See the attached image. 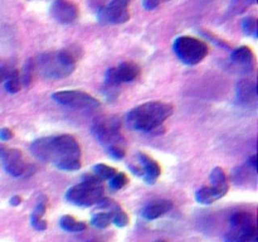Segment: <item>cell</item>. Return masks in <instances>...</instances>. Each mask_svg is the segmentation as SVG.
Masks as SVG:
<instances>
[{
    "label": "cell",
    "mask_w": 258,
    "mask_h": 242,
    "mask_svg": "<svg viewBox=\"0 0 258 242\" xmlns=\"http://www.w3.org/2000/svg\"><path fill=\"white\" fill-rule=\"evenodd\" d=\"M30 152L39 160L53 163L62 171H78L82 167L81 145L69 134L37 139L30 145Z\"/></svg>",
    "instance_id": "cell-1"
},
{
    "label": "cell",
    "mask_w": 258,
    "mask_h": 242,
    "mask_svg": "<svg viewBox=\"0 0 258 242\" xmlns=\"http://www.w3.org/2000/svg\"><path fill=\"white\" fill-rule=\"evenodd\" d=\"M174 109L170 104L161 101H150L138 105L126 115V121L133 130L151 133L159 130L164 121L171 116Z\"/></svg>",
    "instance_id": "cell-2"
},
{
    "label": "cell",
    "mask_w": 258,
    "mask_h": 242,
    "mask_svg": "<svg viewBox=\"0 0 258 242\" xmlns=\"http://www.w3.org/2000/svg\"><path fill=\"white\" fill-rule=\"evenodd\" d=\"M77 59V54L72 49L43 53L34 59L35 72L47 80H61L72 75Z\"/></svg>",
    "instance_id": "cell-3"
},
{
    "label": "cell",
    "mask_w": 258,
    "mask_h": 242,
    "mask_svg": "<svg viewBox=\"0 0 258 242\" xmlns=\"http://www.w3.org/2000/svg\"><path fill=\"white\" fill-rule=\"evenodd\" d=\"M104 181L92 174H86L82 177L80 184L71 187L67 191L66 200L75 206L91 207L97 205L104 198Z\"/></svg>",
    "instance_id": "cell-4"
},
{
    "label": "cell",
    "mask_w": 258,
    "mask_h": 242,
    "mask_svg": "<svg viewBox=\"0 0 258 242\" xmlns=\"http://www.w3.org/2000/svg\"><path fill=\"white\" fill-rule=\"evenodd\" d=\"M92 134L101 145L107 149L125 148V138L121 133L119 119L114 116H100L92 124Z\"/></svg>",
    "instance_id": "cell-5"
},
{
    "label": "cell",
    "mask_w": 258,
    "mask_h": 242,
    "mask_svg": "<svg viewBox=\"0 0 258 242\" xmlns=\"http://www.w3.org/2000/svg\"><path fill=\"white\" fill-rule=\"evenodd\" d=\"M173 48L176 57L188 66L200 63L209 53V47L204 40L190 35H181L176 38Z\"/></svg>",
    "instance_id": "cell-6"
},
{
    "label": "cell",
    "mask_w": 258,
    "mask_h": 242,
    "mask_svg": "<svg viewBox=\"0 0 258 242\" xmlns=\"http://www.w3.org/2000/svg\"><path fill=\"white\" fill-rule=\"evenodd\" d=\"M0 158L3 160L4 169L13 177H29L34 174L35 167L27 163L20 150L0 147Z\"/></svg>",
    "instance_id": "cell-7"
},
{
    "label": "cell",
    "mask_w": 258,
    "mask_h": 242,
    "mask_svg": "<svg viewBox=\"0 0 258 242\" xmlns=\"http://www.w3.org/2000/svg\"><path fill=\"white\" fill-rule=\"evenodd\" d=\"M53 100L59 105L76 110H91L100 106V102L92 95L83 91L66 90L53 93Z\"/></svg>",
    "instance_id": "cell-8"
},
{
    "label": "cell",
    "mask_w": 258,
    "mask_h": 242,
    "mask_svg": "<svg viewBox=\"0 0 258 242\" xmlns=\"http://www.w3.org/2000/svg\"><path fill=\"white\" fill-rule=\"evenodd\" d=\"M131 0H110L106 6L97 10V19L101 24H124L130 19L129 5Z\"/></svg>",
    "instance_id": "cell-9"
},
{
    "label": "cell",
    "mask_w": 258,
    "mask_h": 242,
    "mask_svg": "<svg viewBox=\"0 0 258 242\" xmlns=\"http://www.w3.org/2000/svg\"><path fill=\"white\" fill-rule=\"evenodd\" d=\"M51 14L61 24H72L80 15V8L72 0H54L51 5Z\"/></svg>",
    "instance_id": "cell-10"
},
{
    "label": "cell",
    "mask_w": 258,
    "mask_h": 242,
    "mask_svg": "<svg viewBox=\"0 0 258 242\" xmlns=\"http://www.w3.org/2000/svg\"><path fill=\"white\" fill-rule=\"evenodd\" d=\"M138 164L141 169V178L149 184H154L155 181L161 174V167L156 160L152 159L150 155L144 154V153H138L137 154Z\"/></svg>",
    "instance_id": "cell-11"
},
{
    "label": "cell",
    "mask_w": 258,
    "mask_h": 242,
    "mask_svg": "<svg viewBox=\"0 0 258 242\" xmlns=\"http://www.w3.org/2000/svg\"><path fill=\"white\" fill-rule=\"evenodd\" d=\"M237 100L246 107L255 106L257 104V85L255 81L241 80L237 83Z\"/></svg>",
    "instance_id": "cell-12"
},
{
    "label": "cell",
    "mask_w": 258,
    "mask_h": 242,
    "mask_svg": "<svg viewBox=\"0 0 258 242\" xmlns=\"http://www.w3.org/2000/svg\"><path fill=\"white\" fill-rule=\"evenodd\" d=\"M171 208H173V203L170 201H154L142 208L141 215L145 220L152 221V220L159 219L162 215L168 213Z\"/></svg>",
    "instance_id": "cell-13"
},
{
    "label": "cell",
    "mask_w": 258,
    "mask_h": 242,
    "mask_svg": "<svg viewBox=\"0 0 258 242\" xmlns=\"http://www.w3.org/2000/svg\"><path fill=\"white\" fill-rule=\"evenodd\" d=\"M114 72L117 82L121 85V83L131 82L135 80L140 73V68L132 62H124L119 67H114Z\"/></svg>",
    "instance_id": "cell-14"
},
{
    "label": "cell",
    "mask_w": 258,
    "mask_h": 242,
    "mask_svg": "<svg viewBox=\"0 0 258 242\" xmlns=\"http://www.w3.org/2000/svg\"><path fill=\"white\" fill-rule=\"evenodd\" d=\"M257 227L256 225L238 231H229L226 235V242H257Z\"/></svg>",
    "instance_id": "cell-15"
},
{
    "label": "cell",
    "mask_w": 258,
    "mask_h": 242,
    "mask_svg": "<svg viewBox=\"0 0 258 242\" xmlns=\"http://www.w3.org/2000/svg\"><path fill=\"white\" fill-rule=\"evenodd\" d=\"M231 58L234 63H238L241 66L246 67V68L251 69L255 67V54H253L252 49L247 45H242V47L236 48L231 54Z\"/></svg>",
    "instance_id": "cell-16"
},
{
    "label": "cell",
    "mask_w": 258,
    "mask_h": 242,
    "mask_svg": "<svg viewBox=\"0 0 258 242\" xmlns=\"http://www.w3.org/2000/svg\"><path fill=\"white\" fill-rule=\"evenodd\" d=\"M229 224H231L232 231H238V230L256 225V220L255 216L248 212H236L231 216Z\"/></svg>",
    "instance_id": "cell-17"
},
{
    "label": "cell",
    "mask_w": 258,
    "mask_h": 242,
    "mask_svg": "<svg viewBox=\"0 0 258 242\" xmlns=\"http://www.w3.org/2000/svg\"><path fill=\"white\" fill-rule=\"evenodd\" d=\"M222 197H224L223 193H221L219 191H217L216 188L210 186L202 187L199 191H197L195 193V200L200 205H212V203L216 202L217 200H221Z\"/></svg>",
    "instance_id": "cell-18"
},
{
    "label": "cell",
    "mask_w": 258,
    "mask_h": 242,
    "mask_svg": "<svg viewBox=\"0 0 258 242\" xmlns=\"http://www.w3.org/2000/svg\"><path fill=\"white\" fill-rule=\"evenodd\" d=\"M210 182H212V187L213 188H216L217 191L223 193L224 196L227 195V192L229 189L228 179H227L226 173H224V171L221 167L214 168L213 171H212V173H210Z\"/></svg>",
    "instance_id": "cell-19"
},
{
    "label": "cell",
    "mask_w": 258,
    "mask_h": 242,
    "mask_svg": "<svg viewBox=\"0 0 258 242\" xmlns=\"http://www.w3.org/2000/svg\"><path fill=\"white\" fill-rule=\"evenodd\" d=\"M62 230L67 232H82L87 229V225L82 221H77L76 219H73L72 216H63L59 221Z\"/></svg>",
    "instance_id": "cell-20"
},
{
    "label": "cell",
    "mask_w": 258,
    "mask_h": 242,
    "mask_svg": "<svg viewBox=\"0 0 258 242\" xmlns=\"http://www.w3.org/2000/svg\"><path fill=\"white\" fill-rule=\"evenodd\" d=\"M21 87H23V81H21L20 71L14 69L11 75L5 80L6 91L10 93H16L21 90Z\"/></svg>",
    "instance_id": "cell-21"
},
{
    "label": "cell",
    "mask_w": 258,
    "mask_h": 242,
    "mask_svg": "<svg viewBox=\"0 0 258 242\" xmlns=\"http://www.w3.org/2000/svg\"><path fill=\"white\" fill-rule=\"evenodd\" d=\"M93 173H95L96 177H99L101 181H110L112 177L116 176L117 171L115 168L110 167V165L96 164L93 167Z\"/></svg>",
    "instance_id": "cell-22"
},
{
    "label": "cell",
    "mask_w": 258,
    "mask_h": 242,
    "mask_svg": "<svg viewBox=\"0 0 258 242\" xmlns=\"http://www.w3.org/2000/svg\"><path fill=\"white\" fill-rule=\"evenodd\" d=\"M35 64H34V59H29V61L25 63L24 69L20 72L21 75V81H23V87L24 86H30V83L33 82L35 76Z\"/></svg>",
    "instance_id": "cell-23"
},
{
    "label": "cell",
    "mask_w": 258,
    "mask_h": 242,
    "mask_svg": "<svg viewBox=\"0 0 258 242\" xmlns=\"http://www.w3.org/2000/svg\"><path fill=\"white\" fill-rule=\"evenodd\" d=\"M14 69H16L15 61L9 58H0V83L4 82Z\"/></svg>",
    "instance_id": "cell-24"
},
{
    "label": "cell",
    "mask_w": 258,
    "mask_h": 242,
    "mask_svg": "<svg viewBox=\"0 0 258 242\" xmlns=\"http://www.w3.org/2000/svg\"><path fill=\"white\" fill-rule=\"evenodd\" d=\"M242 29L245 34L252 35L253 38L258 37V27H257V19L255 16H247L242 20Z\"/></svg>",
    "instance_id": "cell-25"
},
{
    "label": "cell",
    "mask_w": 258,
    "mask_h": 242,
    "mask_svg": "<svg viewBox=\"0 0 258 242\" xmlns=\"http://www.w3.org/2000/svg\"><path fill=\"white\" fill-rule=\"evenodd\" d=\"M112 222L111 215L109 212H102V213H97L92 217L91 220V224L92 226H95L96 229H106L109 227V225Z\"/></svg>",
    "instance_id": "cell-26"
},
{
    "label": "cell",
    "mask_w": 258,
    "mask_h": 242,
    "mask_svg": "<svg viewBox=\"0 0 258 242\" xmlns=\"http://www.w3.org/2000/svg\"><path fill=\"white\" fill-rule=\"evenodd\" d=\"M128 183L129 178L128 176L124 173H117L116 176L112 177V178L110 179V187H111V189H114V191H119V189L124 188Z\"/></svg>",
    "instance_id": "cell-27"
},
{
    "label": "cell",
    "mask_w": 258,
    "mask_h": 242,
    "mask_svg": "<svg viewBox=\"0 0 258 242\" xmlns=\"http://www.w3.org/2000/svg\"><path fill=\"white\" fill-rule=\"evenodd\" d=\"M257 0H232V9L236 13H242L245 11L248 6L256 4Z\"/></svg>",
    "instance_id": "cell-28"
},
{
    "label": "cell",
    "mask_w": 258,
    "mask_h": 242,
    "mask_svg": "<svg viewBox=\"0 0 258 242\" xmlns=\"http://www.w3.org/2000/svg\"><path fill=\"white\" fill-rule=\"evenodd\" d=\"M30 224H32L33 229L37 230V231H45L48 227L47 221L43 219H30Z\"/></svg>",
    "instance_id": "cell-29"
},
{
    "label": "cell",
    "mask_w": 258,
    "mask_h": 242,
    "mask_svg": "<svg viewBox=\"0 0 258 242\" xmlns=\"http://www.w3.org/2000/svg\"><path fill=\"white\" fill-rule=\"evenodd\" d=\"M107 153H109L114 159L120 160L125 157V148H111V149H107Z\"/></svg>",
    "instance_id": "cell-30"
},
{
    "label": "cell",
    "mask_w": 258,
    "mask_h": 242,
    "mask_svg": "<svg viewBox=\"0 0 258 242\" xmlns=\"http://www.w3.org/2000/svg\"><path fill=\"white\" fill-rule=\"evenodd\" d=\"M162 0H142V5L146 10H154L161 4Z\"/></svg>",
    "instance_id": "cell-31"
},
{
    "label": "cell",
    "mask_w": 258,
    "mask_h": 242,
    "mask_svg": "<svg viewBox=\"0 0 258 242\" xmlns=\"http://www.w3.org/2000/svg\"><path fill=\"white\" fill-rule=\"evenodd\" d=\"M13 136L14 134L10 129H1V130H0V139H1V140L8 141L10 140V139H13Z\"/></svg>",
    "instance_id": "cell-32"
},
{
    "label": "cell",
    "mask_w": 258,
    "mask_h": 242,
    "mask_svg": "<svg viewBox=\"0 0 258 242\" xmlns=\"http://www.w3.org/2000/svg\"><path fill=\"white\" fill-rule=\"evenodd\" d=\"M9 203H10L11 206H19L21 203V197L20 196H14V197L10 198Z\"/></svg>",
    "instance_id": "cell-33"
},
{
    "label": "cell",
    "mask_w": 258,
    "mask_h": 242,
    "mask_svg": "<svg viewBox=\"0 0 258 242\" xmlns=\"http://www.w3.org/2000/svg\"><path fill=\"white\" fill-rule=\"evenodd\" d=\"M248 164L252 165L253 169H256V167H257V163H256V155H252V157L248 159Z\"/></svg>",
    "instance_id": "cell-34"
},
{
    "label": "cell",
    "mask_w": 258,
    "mask_h": 242,
    "mask_svg": "<svg viewBox=\"0 0 258 242\" xmlns=\"http://www.w3.org/2000/svg\"><path fill=\"white\" fill-rule=\"evenodd\" d=\"M155 242H168V241H165V240H159V241H155Z\"/></svg>",
    "instance_id": "cell-35"
}]
</instances>
